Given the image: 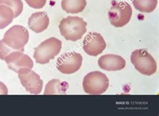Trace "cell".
<instances>
[{"instance_id":"6da1fadb","label":"cell","mask_w":159,"mask_h":116,"mask_svg":"<svg viewBox=\"0 0 159 116\" xmlns=\"http://www.w3.org/2000/svg\"><path fill=\"white\" fill-rule=\"evenodd\" d=\"M87 22L77 16H68L63 18L59 24L61 34L66 40L75 42L81 39L87 32Z\"/></svg>"},{"instance_id":"7a4b0ae2","label":"cell","mask_w":159,"mask_h":116,"mask_svg":"<svg viewBox=\"0 0 159 116\" xmlns=\"http://www.w3.org/2000/svg\"><path fill=\"white\" fill-rule=\"evenodd\" d=\"M62 42L56 38H50L43 41L34 49V59L37 63L45 65L54 59L60 53Z\"/></svg>"},{"instance_id":"3957f363","label":"cell","mask_w":159,"mask_h":116,"mask_svg":"<svg viewBox=\"0 0 159 116\" xmlns=\"http://www.w3.org/2000/svg\"><path fill=\"white\" fill-rule=\"evenodd\" d=\"M131 62L138 71L144 75L150 76L157 71L156 60L144 49L133 51L131 55Z\"/></svg>"},{"instance_id":"277c9868","label":"cell","mask_w":159,"mask_h":116,"mask_svg":"<svg viewBox=\"0 0 159 116\" xmlns=\"http://www.w3.org/2000/svg\"><path fill=\"white\" fill-rule=\"evenodd\" d=\"M29 40V32L24 26L15 25L4 34L3 42L14 51H24Z\"/></svg>"},{"instance_id":"5b68a950","label":"cell","mask_w":159,"mask_h":116,"mask_svg":"<svg viewBox=\"0 0 159 116\" xmlns=\"http://www.w3.org/2000/svg\"><path fill=\"white\" fill-rule=\"evenodd\" d=\"M83 87L90 95H101L107 89L109 79L105 74L99 71L89 73L83 78Z\"/></svg>"},{"instance_id":"8992f818","label":"cell","mask_w":159,"mask_h":116,"mask_svg":"<svg viewBox=\"0 0 159 116\" xmlns=\"http://www.w3.org/2000/svg\"><path fill=\"white\" fill-rule=\"evenodd\" d=\"M132 9L127 2H115L108 12V18L111 25L121 28L130 21Z\"/></svg>"},{"instance_id":"52a82bcc","label":"cell","mask_w":159,"mask_h":116,"mask_svg":"<svg viewBox=\"0 0 159 116\" xmlns=\"http://www.w3.org/2000/svg\"><path fill=\"white\" fill-rule=\"evenodd\" d=\"M20 83L27 91L31 94H40L43 87V81L36 72L30 69L23 68L18 73Z\"/></svg>"},{"instance_id":"ba28073f","label":"cell","mask_w":159,"mask_h":116,"mask_svg":"<svg viewBox=\"0 0 159 116\" xmlns=\"http://www.w3.org/2000/svg\"><path fill=\"white\" fill-rule=\"evenodd\" d=\"M82 62L83 57L81 54L75 52H66L57 59V68L63 74H73L80 69Z\"/></svg>"},{"instance_id":"9c48e42d","label":"cell","mask_w":159,"mask_h":116,"mask_svg":"<svg viewBox=\"0 0 159 116\" xmlns=\"http://www.w3.org/2000/svg\"><path fill=\"white\" fill-rule=\"evenodd\" d=\"M83 48L88 55L96 56L102 54L106 48L103 36L97 32H89L83 42Z\"/></svg>"},{"instance_id":"30bf717a","label":"cell","mask_w":159,"mask_h":116,"mask_svg":"<svg viewBox=\"0 0 159 116\" xmlns=\"http://www.w3.org/2000/svg\"><path fill=\"white\" fill-rule=\"evenodd\" d=\"M24 51H16L8 55L4 60L7 65V67L13 71L18 73V70L23 68L32 69L34 67L31 58L24 54Z\"/></svg>"},{"instance_id":"8fae6325","label":"cell","mask_w":159,"mask_h":116,"mask_svg":"<svg viewBox=\"0 0 159 116\" xmlns=\"http://www.w3.org/2000/svg\"><path fill=\"white\" fill-rule=\"evenodd\" d=\"M99 67L107 71H117L125 67V60L122 56L116 55H106L98 60Z\"/></svg>"},{"instance_id":"7c38bea8","label":"cell","mask_w":159,"mask_h":116,"mask_svg":"<svg viewBox=\"0 0 159 116\" xmlns=\"http://www.w3.org/2000/svg\"><path fill=\"white\" fill-rule=\"evenodd\" d=\"M50 23L48 14L44 11L36 12L28 20V26L36 33H41L47 29Z\"/></svg>"},{"instance_id":"4fadbf2b","label":"cell","mask_w":159,"mask_h":116,"mask_svg":"<svg viewBox=\"0 0 159 116\" xmlns=\"http://www.w3.org/2000/svg\"><path fill=\"white\" fill-rule=\"evenodd\" d=\"M86 0H62V10L69 14H78L85 10Z\"/></svg>"},{"instance_id":"5bb4252c","label":"cell","mask_w":159,"mask_h":116,"mask_svg":"<svg viewBox=\"0 0 159 116\" xmlns=\"http://www.w3.org/2000/svg\"><path fill=\"white\" fill-rule=\"evenodd\" d=\"M68 89V83L61 82L58 79H52L49 81L44 90V95H58L66 94V91Z\"/></svg>"},{"instance_id":"9a60e30c","label":"cell","mask_w":159,"mask_h":116,"mask_svg":"<svg viewBox=\"0 0 159 116\" xmlns=\"http://www.w3.org/2000/svg\"><path fill=\"white\" fill-rule=\"evenodd\" d=\"M157 0H133L132 4L137 10L142 13H150L156 9Z\"/></svg>"},{"instance_id":"2e32d148","label":"cell","mask_w":159,"mask_h":116,"mask_svg":"<svg viewBox=\"0 0 159 116\" xmlns=\"http://www.w3.org/2000/svg\"><path fill=\"white\" fill-rule=\"evenodd\" d=\"M14 18V11L10 7L0 4V29L10 25Z\"/></svg>"},{"instance_id":"e0dca14e","label":"cell","mask_w":159,"mask_h":116,"mask_svg":"<svg viewBox=\"0 0 159 116\" xmlns=\"http://www.w3.org/2000/svg\"><path fill=\"white\" fill-rule=\"evenodd\" d=\"M0 4L10 7L14 11V18L18 17L23 11L22 0H0Z\"/></svg>"},{"instance_id":"ac0fdd59","label":"cell","mask_w":159,"mask_h":116,"mask_svg":"<svg viewBox=\"0 0 159 116\" xmlns=\"http://www.w3.org/2000/svg\"><path fill=\"white\" fill-rule=\"evenodd\" d=\"M16 51H14L11 48L8 47L7 45L3 42V40H0V59L4 60L5 58L10 55L12 52Z\"/></svg>"},{"instance_id":"d6986e66","label":"cell","mask_w":159,"mask_h":116,"mask_svg":"<svg viewBox=\"0 0 159 116\" xmlns=\"http://www.w3.org/2000/svg\"><path fill=\"white\" fill-rule=\"evenodd\" d=\"M28 5L34 9H41L47 3V0H25Z\"/></svg>"},{"instance_id":"ffe728a7","label":"cell","mask_w":159,"mask_h":116,"mask_svg":"<svg viewBox=\"0 0 159 116\" xmlns=\"http://www.w3.org/2000/svg\"><path fill=\"white\" fill-rule=\"evenodd\" d=\"M8 94V89L6 85L0 82V95H7Z\"/></svg>"}]
</instances>
